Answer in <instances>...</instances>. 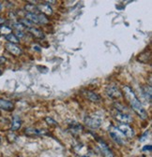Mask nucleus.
Listing matches in <instances>:
<instances>
[{"label": "nucleus", "instance_id": "obj_1", "mask_svg": "<svg viewBox=\"0 0 152 157\" xmlns=\"http://www.w3.org/2000/svg\"><path fill=\"white\" fill-rule=\"evenodd\" d=\"M122 91H123L122 94H124L126 99L129 102V104H130V108L132 109V110H134L138 115V117L140 118V119H142V120L147 119V112L144 109L142 103L138 99V97L136 96L134 90H132L130 86L125 85V86L122 87Z\"/></svg>", "mask_w": 152, "mask_h": 157}, {"label": "nucleus", "instance_id": "obj_2", "mask_svg": "<svg viewBox=\"0 0 152 157\" xmlns=\"http://www.w3.org/2000/svg\"><path fill=\"white\" fill-rule=\"evenodd\" d=\"M85 124L92 129H98L102 125V118L97 115H88L84 119Z\"/></svg>", "mask_w": 152, "mask_h": 157}, {"label": "nucleus", "instance_id": "obj_3", "mask_svg": "<svg viewBox=\"0 0 152 157\" xmlns=\"http://www.w3.org/2000/svg\"><path fill=\"white\" fill-rule=\"evenodd\" d=\"M109 134H110V136L112 137V140L115 141L117 144L118 145H123L125 142H124V136L118 131V129L115 126H111L109 128Z\"/></svg>", "mask_w": 152, "mask_h": 157}, {"label": "nucleus", "instance_id": "obj_4", "mask_svg": "<svg viewBox=\"0 0 152 157\" xmlns=\"http://www.w3.org/2000/svg\"><path fill=\"white\" fill-rule=\"evenodd\" d=\"M106 94L112 98L114 100H117V99H119L120 97H122V92L121 90L118 87V86H115V85H109L107 86L106 88Z\"/></svg>", "mask_w": 152, "mask_h": 157}, {"label": "nucleus", "instance_id": "obj_5", "mask_svg": "<svg viewBox=\"0 0 152 157\" xmlns=\"http://www.w3.org/2000/svg\"><path fill=\"white\" fill-rule=\"evenodd\" d=\"M114 118L119 123L121 124H128L129 123L132 122L134 121V119H132V117L126 113V112H119V111H117L115 114H114Z\"/></svg>", "mask_w": 152, "mask_h": 157}, {"label": "nucleus", "instance_id": "obj_6", "mask_svg": "<svg viewBox=\"0 0 152 157\" xmlns=\"http://www.w3.org/2000/svg\"><path fill=\"white\" fill-rule=\"evenodd\" d=\"M118 129V131L125 136L128 137V139H131V137L134 136V131L129 124H120L118 125L117 127Z\"/></svg>", "mask_w": 152, "mask_h": 157}, {"label": "nucleus", "instance_id": "obj_7", "mask_svg": "<svg viewBox=\"0 0 152 157\" xmlns=\"http://www.w3.org/2000/svg\"><path fill=\"white\" fill-rule=\"evenodd\" d=\"M83 95L87 98V99L93 103H99L102 101V96L97 94V93H95L93 91H90V90H84L83 92Z\"/></svg>", "mask_w": 152, "mask_h": 157}, {"label": "nucleus", "instance_id": "obj_8", "mask_svg": "<svg viewBox=\"0 0 152 157\" xmlns=\"http://www.w3.org/2000/svg\"><path fill=\"white\" fill-rule=\"evenodd\" d=\"M5 48L10 53H11L12 55H15V56H19V55H21L23 53V50L21 49V47H19L17 44L8 42V43H6Z\"/></svg>", "mask_w": 152, "mask_h": 157}, {"label": "nucleus", "instance_id": "obj_9", "mask_svg": "<svg viewBox=\"0 0 152 157\" xmlns=\"http://www.w3.org/2000/svg\"><path fill=\"white\" fill-rule=\"evenodd\" d=\"M99 144H100L99 147L101 149V151H102V154L103 155V157H115L114 156L113 151L109 149L107 143H105L102 140H99Z\"/></svg>", "mask_w": 152, "mask_h": 157}, {"label": "nucleus", "instance_id": "obj_10", "mask_svg": "<svg viewBox=\"0 0 152 157\" xmlns=\"http://www.w3.org/2000/svg\"><path fill=\"white\" fill-rule=\"evenodd\" d=\"M0 109H3L6 111H11L14 109V104L10 100L0 99Z\"/></svg>", "mask_w": 152, "mask_h": 157}, {"label": "nucleus", "instance_id": "obj_11", "mask_svg": "<svg viewBox=\"0 0 152 157\" xmlns=\"http://www.w3.org/2000/svg\"><path fill=\"white\" fill-rule=\"evenodd\" d=\"M26 135L28 136H41L46 134V130H42V129H37L33 127H29L26 129Z\"/></svg>", "mask_w": 152, "mask_h": 157}, {"label": "nucleus", "instance_id": "obj_12", "mask_svg": "<svg viewBox=\"0 0 152 157\" xmlns=\"http://www.w3.org/2000/svg\"><path fill=\"white\" fill-rule=\"evenodd\" d=\"M38 11H41L44 15H52L53 14V10L48 4H40L39 6H37Z\"/></svg>", "mask_w": 152, "mask_h": 157}, {"label": "nucleus", "instance_id": "obj_13", "mask_svg": "<svg viewBox=\"0 0 152 157\" xmlns=\"http://www.w3.org/2000/svg\"><path fill=\"white\" fill-rule=\"evenodd\" d=\"M28 30V32L34 36V37H36V38H40V39H42V38H44L45 37V35H44V33L42 31V30H40V29H38V28H35V27H30V28H28L27 29Z\"/></svg>", "mask_w": 152, "mask_h": 157}, {"label": "nucleus", "instance_id": "obj_14", "mask_svg": "<svg viewBox=\"0 0 152 157\" xmlns=\"http://www.w3.org/2000/svg\"><path fill=\"white\" fill-rule=\"evenodd\" d=\"M21 125H22L21 118L19 116H17V115H15L13 117V120H12V123H11V127H10L11 131H17L18 129H20Z\"/></svg>", "mask_w": 152, "mask_h": 157}, {"label": "nucleus", "instance_id": "obj_15", "mask_svg": "<svg viewBox=\"0 0 152 157\" xmlns=\"http://www.w3.org/2000/svg\"><path fill=\"white\" fill-rule=\"evenodd\" d=\"M70 131L73 134V135H77V134H80L82 131H83V126L80 124H70Z\"/></svg>", "mask_w": 152, "mask_h": 157}, {"label": "nucleus", "instance_id": "obj_16", "mask_svg": "<svg viewBox=\"0 0 152 157\" xmlns=\"http://www.w3.org/2000/svg\"><path fill=\"white\" fill-rule=\"evenodd\" d=\"M142 93H143V95L146 98V100L150 103L151 102V87L148 86V85L144 86L142 88Z\"/></svg>", "mask_w": 152, "mask_h": 157}, {"label": "nucleus", "instance_id": "obj_17", "mask_svg": "<svg viewBox=\"0 0 152 157\" xmlns=\"http://www.w3.org/2000/svg\"><path fill=\"white\" fill-rule=\"evenodd\" d=\"M26 19L28 20L29 22H31L33 25L34 24H39V20H38V14H36V13H29V12H27L26 14Z\"/></svg>", "mask_w": 152, "mask_h": 157}, {"label": "nucleus", "instance_id": "obj_18", "mask_svg": "<svg viewBox=\"0 0 152 157\" xmlns=\"http://www.w3.org/2000/svg\"><path fill=\"white\" fill-rule=\"evenodd\" d=\"M5 38L7 39V40L10 42V43H13V44H17L20 42V40H19V37L16 36V35L10 33L7 36H5Z\"/></svg>", "mask_w": 152, "mask_h": 157}, {"label": "nucleus", "instance_id": "obj_19", "mask_svg": "<svg viewBox=\"0 0 152 157\" xmlns=\"http://www.w3.org/2000/svg\"><path fill=\"white\" fill-rule=\"evenodd\" d=\"M38 20H39V24H42V25H46L49 23V19L46 15L40 13L38 14Z\"/></svg>", "mask_w": 152, "mask_h": 157}, {"label": "nucleus", "instance_id": "obj_20", "mask_svg": "<svg viewBox=\"0 0 152 157\" xmlns=\"http://www.w3.org/2000/svg\"><path fill=\"white\" fill-rule=\"evenodd\" d=\"M11 28L10 26H7V25H1L0 26V34H2L4 36H7L9 34L11 33Z\"/></svg>", "mask_w": 152, "mask_h": 157}, {"label": "nucleus", "instance_id": "obj_21", "mask_svg": "<svg viewBox=\"0 0 152 157\" xmlns=\"http://www.w3.org/2000/svg\"><path fill=\"white\" fill-rule=\"evenodd\" d=\"M45 122L50 125V126H58V123H56L53 118H51V117H46L45 118Z\"/></svg>", "mask_w": 152, "mask_h": 157}, {"label": "nucleus", "instance_id": "obj_22", "mask_svg": "<svg viewBox=\"0 0 152 157\" xmlns=\"http://www.w3.org/2000/svg\"><path fill=\"white\" fill-rule=\"evenodd\" d=\"M143 151H152V147H151V145H146V146H145V147L143 148Z\"/></svg>", "mask_w": 152, "mask_h": 157}, {"label": "nucleus", "instance_id": "obj_23", "mask_svg": "<svg viewBox=\"0 0 152 157\" xmlns=\"http://www.w3.org/2000/svg\"><path fill=\"white\" fill-rule=\"evenodd\" d=\"M147 135H148V131H146V132L143 135V136L141 137V140H140L141 142H142V141H144V140H146V136H147Z\"/></svg>", "mask_w": 152, "mask_h": 157}, {"label": "nucleus", "instance_id": "obj_24", "mask_svg": "<svg viewBox=\"0 0 152 157\" xmlns=\"http://www.w3.org/2000/svg\"><path fill=\"white\" fill-rule=\"evenodd\" d=\"M6 62V58L2 57V56H0V65H2Z\"/></svg>", "mask_w": 152, "mask_h": 157}, {"label": "nucleus", "instance_id": "obj_25", "mask_svg": "<svg viewBox=\"0 0 152 157\" xmlns=\"http://www.w3.org/2000/svg\"><path fill=\"white\" fill-rule=\"evenodd\" d=\"M33 48H34V50H36L37 52H41V47H39V46L34 45V46H33Z\"/></svg>", "mask_w": 152, "mask_h": 157}, {"label": "nucleus", "instance_id": "obj_26", "mask_svg": "<svg viewBox=\"0 0 152 157\" xmlns=\"http://www.w3.org/2000/svg\"><path fill=\"white\" fill-rule=\"evenodd\" d=\"M4 22V20L2 19V18H0V24H1V23H3Z\"/></svg>", "mask_w": 152, "mask_h": 157}, {"label": "nucleus", "instance_id": "obj_27", "mask_svg": "<svg viewBox=\"0 0 152 157\" xmlns=\"http://www.w3.org/2000/svg\"><path fill=\"white\" fill-rule=\"evenodd\" d=\"M1 9H2V6H1V4H0V10H1Z\"/></svg>", "mask_w": 152, "mask_h": 157}, {"label": "nucleus", "instance_id": "obj_28", "mask_svg": "<svg viewBox=\"0 0 152 157\" xmlns=\"http://www.w3.org/2000/svg\"><path fill=\"white\" fill-rule=\"evenodd\" d=\"M79 157H88V156H79Z\"/></svg>", "mask_w": 152, "mask_h": 157}, {"label": "nucleus", "instance_id": "obj_29", "mask_svg": "<svg viewBox=\"0 0 152 157\" xmlns=\"http://www.w3.org/2000/svg\"><path fill=\"white\" fill-rule=\"evenodd\" d=\"M1 74H2V71H1V70H0V75H1Z\"/></svg>", "mask_w": 152, "mask_h": 157}, {"label": "nucleus", "instance_id": "obj_30", "mask_svg": "<svg viewBox=\"0 0 152 157\" xmlns=\"http://www.w3.org/2000/svg\"><path fill=\"white\" fill-rule=\"evenodd\" d=\"M0 142H1V137H0Z\"/></svg>", "mask_w": 152, "mask_h": 157}]
</instances>
